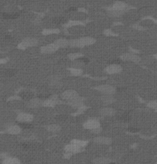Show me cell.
Listing matches in <instances>:
<instances>
[{
  "mask_svg": "<svg viewBox=\"0 0 157 164\" xmlns=\"http://www.w3.org/2000/svg\"><path fill=\"white\" fill-rule=\"evenodd\" d=\"M37 42L38 41L36 40H35V39L28 38V39H25V40L23 41L22 45H23V47H28V46H33V45H36Z\"/></svg>",
  "mask_w": 157,
  "mask_h": 164,
  "instance_id": "7c38bea8",
  "label": "cell"
},
{
  "mask_svg": "<svg viewBox=\"0 0 157 164\" xmlns=\"http://www.w3.org/2000/svg\"><path fill=\"white\" fill-rule=\"evenodd\" d=\"M71 144H75V145L77 146L80 147V148H82V147H84L88 144V142L80 140H74L73 141L71 142Z\"/></svg>",
  "mask_w": 157,
  "mask_h": 164,
  "instance_id": "ffe728a7",
  "label": "cell"
},
{
  "mask_svg": "<svg viewBox=\"0 0 157 164\" xmlns=\"http://www.w3.org/2000/svg\"><path fill=\"white\" fill-rule=\"evenodd\" d=\"M61 97L64 99V100H67L68 102L71 101V100H75V99L77 98L78 97V95L75 91L73 90H68L65 91L64 92H63L61 95Z\"/></svg>",
  "mask_w": 157,
  "mask_h": 164,
  "instance_id": "277c9868",
  "label": "cell"
},
{
  "mask_svg": "<svg viewBox=\"0 0 157 164\" xmlns=\"http://www.w3.org/2000/svg\"><path fill=\"white\" fill-rule=\"evenodd\" d=\"M19 96L23 99H26V100H32V97L34 96V93L31 91L28 90H25L21 92L20 95Z\"/></svg>",
  "mask_w": 157,
  "mask_h": 164,
  "instance_id": "9a60e30c",
  "label": "cell"
},
{
  "mask_svg": "<svg viewBox=\"0 0 157 164\" xmlns=\"http://www.w3.org/2000/svg\"><path fill=\"white\" fill-rule=\"evenodd\" d=\"M120 70H121V68H120V66L117 64L110 65V66H108L107 68V72L110 74L117 73V72H120Z\"/></svg>",
  "mask_w": 157,
  "mask_h": 164,
  "instance_id": "9c48e42d",
  "label": "cell"
},
{
  "mask_svg": "<svg viewBox=\"0 0 157 164\" xmlns=\"http://www.w3.org/2000/svg\"><path fill=\"white\" fill-rule=\"evenodd\" d=\"M94 141L97 144H103V145H109L112 143L111 139L109 137H106V136H99V137L94 138Z\"/></svg>",
  "mask_w": 157,
  "mask_h": 164,
  "instance_id": "8992f818",
  "label": "cell"
},
{
  "mask_svg": "<svg viewBox=\"0 0 157 164\" xmlns=\"http://www.w3.org/2000/svg\"><path fill=\"white\" fill-rule=\"evenodd\" d=\"M65 150L66 152H67L68 153L71 154V153H78L81 150V148L73 144H71L69 145H67L65 146Z\"/></svg>",
  "mask_w": 157,
  "mask_h": 164,
  "instance_id": "52a82bcc",
  "label": "cell"
},
{
  "mask_svg": "<svg viewBox=\"0 0 157 164\" xmlns=\"http://www.w3.org/2000/svg\"><path fill=\"white\" fill-rule=\"evenodd\" d=\"M80 57V54H79V53H74V54H71L70 55V58L71 59H79Z\"/></svg>",
  "mask_w": 157,
  "mask_h": 164,
  "instance_id": "4dcf8cb0",
  "label": "cell"
},
{
  "mask_svg": "<svg viewBox=\"0 0 157 164\" xmlns=\"http://www.w3.org/2000/svg\"><path fill=\"white\" fill-rule=\"evenodd\" d=\"M19 14L17 13V12H12V13H6V12H4L2 14V16L6 19H15L16 17L19 16Z\"/></svg>",
  "mask_w": 157,
  "mask_h": 164,
  "instance_id": "603a6c76",
  "label": "cell"
},
{
  "mask_svg": "<svg viewBox=\"0 0 157 164\" xmlns=\"http://www.w3.org/2000/svg\"><path fill=\"white\" fill-rule=\"evenodd\" d=\"M84 127L85 129H87V130H94V129L101 127V124H100L99 121L97 120V119H91L86 121V122L84 123Z\"/></svg>",
  "mask_w": 157,
  "mask_h": 164,
  "instance_id": "3957f363",
  "label": "cell"
},
{
  "mask_svg": "<svg viewBox=\"0 0 157 164\" xmlns=\"http://www.w3.org/2000/svg\"><path fill=\"white\" fill-rule=\"evenodd\" d=\"M41 100H39V99H32V100H31L30 101L28 102V106H29V107L36 108V107H38L39 106H41Z\"/></svg>",
  "mask_w": 157,
  "mask_h": 164,
  "instance_id": "5bb4252c",
  "label": "cell"
},
{
  "mask_svg": "<svg viewBox=\"0 0 157 164\" xmlns=\"http://www.w3.org/2000/svg\"><path fill=\"white\" fill-rule=\"evenodd\" d=\"M98 89L103 93H104L105 95H110L114 93V88L110 86H101V87L98 88Z\"/></svg>",
  "mask_w": 157,
  "mask_h": 164,
  "instance_id": "ba28073f",
  "label": "cell"
},
{
  "mask_svg": "<svg viewBox=\"0 0 157 164\" xmlns=\"http://www.w3.org/2000/svg\"><path fill=\"white\" fill-rule=\"evenodd\" d=\"M15 72H16V71H15V70H12V69H9V70H6L5 73H6V75H7V76H12V75H15Z\"/></svg>",
  "mask_w": 157,
  "mask_h": 164,
  "instance_id": "4316f807",
  "label": "cell"
},
{
  "mask_svg": "<svg viewBox=\"0 0 157 164\" xmlns=\"http://www.w3.org/2000/svg\"><path fill=\"white\" fill-rule=\"evenodd\" d=\"M102 100H103V103L108 105V104L112 103L114 99H113L112 96H110V95H105L104 96L102 97Z\"/></svg>",
  "mask_w": 157,
  "mask_h": 164,
  "instance_id": "7402d4cb",
  "label": "cell"
},
{
  "mask_svg": "<svg viewBox=\"0 0 157 164\" xmlns=\"http://www.w3.org/2000/svg\"><path fill=\"white\" fill-rule=\"evenodd\" d=\"M110 162L111 160L107 157H98L94 160V163L95 164H108Z\"/></svg>",
  "mask_w": 157,
  "mask_h": 164,
  "instance_id": "e0dca14e",
  "label": "cell"
},
{
  "mask_svg": "<svg viewBox=\"0 0 157 164\" xmlns=\"http://www.w3.org/2000/svg\"><path fill=\"white\" fill-rule=\"evenodd\" d=\"M148 106L152 109H157V101H152V102H149Z\"/></svg>",
  "mask_w": 157,
  "mask_h": 164,
  "instance_id": "83f0119b",
  "label": "cell"
},
{
  "mask_svg": "<svg viewBox=\"0 0 157 164\" xmlns=\"http://www.w3.org/2000/svg\"><path fill=\"white\" fill-rule=\"evenodd\" d=\"M101 131H102V129H101V127H98V128L94 129V130H91V132L94 134H99Z\"/></svg>",
  "mask_w": 157,
  "mask_h": 164,
  "instance_id": "f546056e",
  "label": "cell"
},
{
  "mask_svg": "<svg viewBox=\"0 0 157 164\" xmlns=\"http://www.w3.org/2000/svg\"><path fill=\"white\" fill-rule=\"evenodd\" d=\"M20 127L24 129H28L31 127V125H29V123H22L20 125Z\"/></svg>",
  "mask_w": 157,
  "mask_h": 164,
  "instance_id": "1f68e13d",
  "label": "cell"
},
{
  "mask_svg": "<svg viewBox=\"0 0 157 164\" xmlns=\"http://www.w3.org/2000/svg\"><path fill=\"white\" fill-rule=\"evenodd\" d=\"M69 102L71 106H74V107L80 108V106H83L82 100H81L80 98H79V97H77V98L75 99V100H71V101H70V102Z\"/></svg>",
  "mask_w": 157,
  "mask_h": 164,
  "instance_id": "2e32d148",
  "label": "cell"
},
{
  "mask_svg": "<svg viewBox=\"0 0 157 164\" xmlns=\"http://www.w3.org/2000/svg\"><path fill=\"white\" fill-rule=\"evenodd\" d=\"M77 61H80V62H88L89 61L88 58L84 56H80V58L77 59Z\"/></svg>",
  "mask_w": 157,
  "mask_h": 164,
  "instance_id": "f1b7e54d",
  "label": "cell"
},
{
  "mask_svg": "<svg viewBox=\"0 0 157 164\" xmlns=\"http://www.w3.org/2000/svg\"><path fill=\"white\" fill-rule=\"evenodd\" d=\"M125 7H126L125 3H124V2H117L116 3H115V5H114V10L123 12L124 9H125Z\"/></svg>",
  "mask_w": 157,
  "mask_h": 164,
  "instance_id": "44dd1931",
  "label": "cell"
},
{
  "mask_svg": "<svg viewBox=\"0 0 157 164\" xmlns=\"http://www.w3.org/2000/svg\"><path fill=\"white\" fill-rule=\"evenodd\" d=\"M101 115L103 116H111L115 114V110L112 108H103V109H101Z\"/></svg>",
  "mask_w": 157,
  "mask_h": 164,
  "instance_id": "30bf717a",
  "label": "cell"
},
{
  "mask_svg": "<svg viewBox=\"0 0 157 164\" xmlns=\"http://www.w3.org/2000/svg\"><path fill=\"white\" fill-rule=\"evenodd\" d=\"M124 59L126 60H130L133 62H138L140 60V58L137 56V55L131 54V53H128V54H125L124 56Z\"/></svg>",
  "mask_w": 157,
  "mask_h": 164,
  "instance_id": "ac0fdd59",
  "label": "cell"
},
{
  "mask_svg": "<svg viewBox=\"0 0 157 164\" xmlns=\"http://www.w3.org/2000/svg\"><path fill=\"white\" fill-rule=\"evenodd\" d=\"M94 42V40L91 39V38H81V39H79V40H73V41L71 42V45H75V46H84V45L91 44Z\"/></svg>",
  "mask_w": 157,
  "mask_h": 164,
  "instance_id": "6da1fadb",
  "label": "cell"
},
{
  "mask_svg": "<svg viewBox=\"0 0 157 164\" xmlns=\"http://www.w3.org/2000/svg\"><path fill=\"white\" fill-rule=\"evenodd\" d=\"M17 120L21 123H28L33 120V116L29 113H21L17 116Z\"/></svg>",
  "mask_w": 157,
  "mask_h": 164,
  "instance_id": "7a4b0ae2",
  "label": "cell"
},
{
  "mask_svg": "<svg viewBox=\"0 0 157 164\" xmlns=\"http://www.w3.org/2000/svg\"><path fill=\"white\" fill-rule=\"evenodd\" d=\"M2 164H20V161L15 157H8L2 160Z\"/></svg>",
  "mask_w": 157,
  "mask_h": 164,
  "instance_id": "4fadbf2b",
  "label": "cell"
},
{
  "mask_svg": "<svg viewBox=\"0 0 157 164\" xmlns=\"http://www.w3.org/2000/svg\"><path fill=\"white\" fill-rule=\"evenodd\" d=\"M53 22H54L55 24H61V23H65L66 19L64 17H56L53 19Z\"/></svg>",
  "mask_w": 157,
  "mask_h": 164,
  "instance_id": "484cf974",
  "label": "cell"
},
{
  "mask_svg": "<svg viewBox=\"0 0 157 164\" xmlns=\"http://www.w3.org/2000/svg\"><path fill=\"white\" fill-rule=\"evenodd\" d=\"M58 48V45L54 42V44H50V45H46V46L42 48V52L45 53H52V52L55 51Z\"/></svg>",
  "mask_w": 157,
  "mask_h": 164,
  "instance_id": "8fae6325",
  "label": "cell"
},
{
  "mask_svg": "<svg viewBox=\"0 0 157 164\" xmlns=\"http://www.w3.org/2000/svg\"><path fill=\"white\" fill-rule=\"evenodd\" d=\"M6 132L8 133L12 134V135H17L22 132V128L20 127V126H18V125H12L8 127Z\"/></svg>",
  "mask_w": 157,
  "mask_h": 164,
  "instance_id": "5b68a950",
  "label": "cell"
},
{
  "mask_svg": "<svg viewBox=\"0 0 157 164\" xmlns=\"http://www.w3.org/2000/svg\"><path fill=\"white\" fill-rule=\"evenodd\" d=\"M44 105L45 106H52L56 104V100L54 98H49L44 102Z\"/></svg>",
  "mask_w": 157,
  "mask_h": 164,
  "instance_id": "cb8c5ba5",
  "label": "cell"
},
{
  "mask_svg": "<svg viewBox=\"0 0 157 164\" xmlns=\"http://www.w3.org/2000/svg\"><path fill=\"white\" fill-rule=\"evenodd\" d=\"M72 73L75 74V75H78V74L81 73V70H78V69H74L72 70Z\"/></svg>",
  "mask_w": 157,
  "mask_h": 164,
  "instance_id": "d6a6232c",
  "label": "cell"
},
{
  "mask_svg": "<svg viewBox=\"0 0 157 164\" xmlns=\"http://www.w3.org/2000/svg\"><path fill=\"white\" fill-rule=\"evenodd\" d=\"M55 43L58 45V47H61H61H64V46H66V45L68 44V42H67V40L62 39V40H58V41H56Z\"/></svg>",
  "mask_w": 157,
  "mask_h": 164,
  "instance_id": "d4e9b609",
  "label": "cell"
},
{
  "mask_svg": "<svg viewBox=\"0 0 157 164\" xmlns=\"http://www.w3.org/2000/svg\"><path fill=\"white\" fill-rule=\"evenodd\" d=\"M47 130H48L49 132L51 133H57L58 131H60L61 127L60 126H58L57 124H51L47 127Z\"/></svg>",
  "mask_w": 157,
  "mask_h": 164,
  "instance_id": "d6986e66",
  "label": "cell"
}]
</instances>
